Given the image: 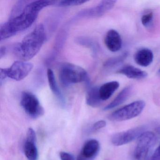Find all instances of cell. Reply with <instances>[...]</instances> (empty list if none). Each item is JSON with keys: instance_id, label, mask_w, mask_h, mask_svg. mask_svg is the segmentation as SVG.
<instances>
[{"instance_id": "obj_1", "label": "cell", "mask_w": 160, "mask_h": 160, "mask_svg": "<svg viewBox=\"0 0 160 160\" xmlns=\"http://www.w3.org/2000/svg\"><path fill=\"white\" fill-rule=\"evenodd\" d=\"M56 3V1H29L20 13L1 24V41L12 37L18 32L28 28L37 19L40 11L45 7L55 5Z\"/></svg>"}, {"instance_id": "obj_2", "label": "cell", "mask_w": 160, "mask_h": 160, "mask_svg": "<svg viewBox=\"0 0 160 160\" xmlns=\"http://www.w3.org/2000/svg\"><path fill=\"white\" fill-rule=\"evenodd\" d=\"M46 40L44 26L40 24L16 46L14 49V54L22 61L31 59L39 53Z\"/></svg>"}, {"instance_id": "obj_3", "label": "cell", "mask_w": 160, "mask_h": 160, "mask_svg": "<svg viewBox=\"0 0 160 160\" xmlns=\"http://www.w3.org/2000/svg\"><path fill=\"white\" fill-rule=\"evenodd\" d=\"M59 75L61 83L65 87L88 81L89 79L85 69L71 63H64L61 65Z\"/></svg>"}, {"instance_id": "obj_4", "label": "cell", "mask_w": 160, "mask_h": 160, "mask_svg": "<svg viewBox=\"0 0 160 160\" xmlns=\"http://www.w3.org/2000/svg\"><path fill=\"white\" fill-rule=\"evenodd\" d=\"M33 65L28 62L24 61H15L11 67L0 69V84L6 78H9L16 81H20L27 77L33 69Z\"/></svg>"}, {"instance_id": "obj_5", "label": "cell", "mask_w": 160, "mask_h": 160, "mask_svg": "<svg viewBox=\"0 0 160 160\" xmlns=\"http://www.w3.org/2000/svg\"><path fill=\"white\" fill-rule=\"evenodd\" d=\"M145 105L146 104L143 101H135L117 109L109 115L108 119L117 122L131 119L140 115Z\"/></svg>"}, {"instance_id": "obj_6", "label": "cell", "mask_w": 160, "mask_h": 160, "mask_svg": "<svg viewBox=\"0 0 160 160\" xmlns=\"http://www.w3.org/2000/svg\"><path fill=\"white\" fill-rule=\"evenodd\" d=\"M20 104L26 113L32 118H38L44 114L43 108L38 98L31 92H24L22 93Z\"/></svg>"}, {"instance_id": "obj_7", "label": "cell", "mask_w": 160, "mask_h": 160, "mask_svg": "<svg viewBox=\"0 0 160 160\" xmlns=\"http://www.w3.org/2000/svg\"><path fill=\"white\" fill-rule=\"evenodd\" d=\"M155 134L151 132H145L138 138L134 152V156L137 160H144L149 151L156 142Z\"/></svg>"}, {"instance_id": "obj_8", "label": "cell", "mask_w": 160, "mask_h": 160, "mask_svg": "<svg viewBox=\"0 0 160 160\" xmlns=\"http://www.w3.org/2000/svg\"><path fill=\"white\" fill-rule=\"evenodd\" d=\"M116 1H102L98 5L92 8L79 12L75 17V20L82 18H96L101 17L109 12L116 4Z\"/></svg>"}, {"instance_id": "obj_9", "label": "cell", "mask_w": 160, "mask_h": 160, "mask_svg": "<svg viewBox=\"0 0 160 160\" xmlns=\"http://www.w3.org/2000/svg\"><path fill=\"white\" fill-rule=\"evenodd\" d=\"M146 127L144 126H138L131 129L120 132L113 135L111 138V142L116 146H120L128 144L136 138H138L145 132Z\"/></svg>"}, {"instance_id": "obj_10", "label": "cell", "mask_w": 160, "mask_h": 160, "mask_svg": "<svg viewBox=\"0 0 160 160\" xmlns=\"http://www.w3.org/2000/svg\"><path fill=\"white\" fill-rule=\"evenodd\" d=\"M104 42L107 48L111 52H117L121 48V37L119 33L115 30L111 29L108 32Z\"/></svg>"}, {"instance_id": "obj_11", "label": "cell", "mask_w": 160, "mask_h": 160, "mask_svg": "<svg viewBox=\"0 0 160 160\" xmlns=\"http://www.w3.org/2000/svg\"><path fill=\"white\" fill-rule=\"evenodd\" d=\"M100 148V144L98 140L90 139L84 144L80 154L86 160H91L97 155Z\"/></svg>"}, {"instance_id": "obj_12", "label": "cell", "mask_w": 160, "mask_h": 160, "mask_svg": "<svg viewBox=\"0 0 160 160\" xmlns=\"http://www.w3.org/2000/svg\"><path fill=\"white\" fill-rule=\"evenodd\" d=\"M134 60L138 65L142 67H147L153 61V54L148 48L139 49L135 55Z\"/></svg>"}, {"instance_id": "obj_13", "label": "cell", "mask_w": 160, "mask_h": 160, "mask_svg": "<svg viewBox=\"0 0 160 160\" xmlns=\"http://www.w3.org/2000/svg\"><path fill=\"white\" fill-rule=\"evenodd\" d=\"M118 73L131 79H143L148 76L146 72L132 65L124 66L119 70Z\"/></svg>"}, {"instance_id": "obj_14", "label": "cell", "mask_w": 160, "mask_h": 160, "mask_svg": "<svg viewBox=\"0 0 160 160\" xmlns=\"http://www.w3.org/2000/svg\"><path fill=\"white\" fill-rule=\"evenodd\" d=\"M119 83L117 81L107 82L99 88L100 98L102 101L110 98L119 87Z\"/></svg>"}, {"instance_id": "obj_15", "label": "cell", "mask_w": 160, "mask_h": 160, "mask_svg": "<svg viewBox=\"0 0 160 160\" xmlns=\"http://www.w3.org/2000/svg\"><path fill=\"white\" fill-rule=\"evenodd\" d=\"M47 78L51 91L54 93L56 97H57L61 104L64 105L65 103V99L58 86V83L56 81L55 74L51 69H48V70Z\"/></svg>"}, {"instance_id": "obj_16", "label": "cell", "mask_w": 160, "mask_h": 160, "mask_svg": "<svg viewBox=\"0 0 160 160\" xmlns=\"http://www.w3.org/2000/svg\"><path fill=\"white\" fill-rule=\"evenodd\" d=\"M132 88L131 86L124 88L119 92V93L117 95V97L111 102L104 108V110H108L112 109L123 103L130 96L132 92Z\"/></svg>"}, {"instance_id": "obj_17", "label": "cell", "mask_w": 160, "mask_h": 160, "mask_svg": "<svg viewBox=\"0 0 160 160\" xmlns=\"http://www.w3.org/2000/svg\"><path fill=\"white\" fill-rule=\"evenodd\" d=\"M102 102L99 94V88L92 87L88 91L86 95V102L88 105L92 107H98Z\"/></svg>"}, {"instance_id": "obj_18", "label": "cell", "mask_w": 160, "mask_h": 160, "mask_svg": "<svg viewBox=\"0 0 160 160\" xmlns=\"http://www.w3.org/2000/svg\"><path fill=\"white\" fill-rule=\"evenodd\" d=\"M24 152L28 160H37L38 151L36 142L26 140L24 147Z\"/></svg>"}, {"instance_id": "obj_19", "label": "cell", "mask_w": 160, "mask_h": 160, "mask_svg": "<svg viewBox=\"0 0 160 160\" xmlns=\"http://www.w3.org/2000/svg\"><path fill=\"white\" fill-rule=\"evenodd\" d=\"M127 56V53H125L118 57L111 58L105 62L104 67L106 69H108L115 68L122 63L126 58Z\"/></svg>"}, {"instance_id": "obj_20", "label": "cell", "mask_w": 160, "mask_h": 160, "mask_svg": "<svg viewBox=\"0 0 160 160\" xmlns=\"http://www.w3.org/2000/svg\"><path fill=\"white\" fill-rule=\"evenodd\" d=\"M141 23L145 28L149 29L153 26L154 14L152 12H147L142 15Z\"/></svg>"}, {"instance_id": "obj_21", "label": "cell", "mask_w": 160, "mask_h": 160, "mask_svg": "<svg viewBox=\"0 0 160 160\" xmlns=\"http://www.w3.org/2000/svg\"><path fill=\"white\" fill-rule=\"evenodd\" d=\"M87 1H81V0H78V1H57L56 2V6L59 7H69V6H78V5H82L85 2H87Z\"/></svg>"}, {"instance_id": "obj_22", "label": "cell", "mask_w": 160, "mask_h": 160, "mask_svg": "<svg viewBox=\"0 0 160 160\" xmlns=\"http://www.w3.org/2000/svg\"><path fill=\"white\" fill-rule=\"evenodd\" d=\"M26 140L36 142L37 138H36V133L32 128H30L28 130V132H27V140Z\"/></svg>"}, {"instance_id": "obj_23", "label": "cell", "mask_w": 160, "mask_h": 160, "mask_svg": "<svg viewBox=\"0 0 160 160\" xmlns=\"http://www.w3.org/2000/svg\"><path fill=\"white\" fill-rule=\"evenodd\" d=\"M60 157L61 160H75L73 155L65 152H61L60 153Z\"/></svg>"}, {"instance_id": "obj_24", "label": "cell", "mask_w": 160, "mask_h": 160, "mask_svg": "<svg viewBox=\"0 0 160 160\" xmlns=\"http://www.w3.org/2000/svg\"><path fill=\"white\" fill-rule=\"evenodd\" d=\"M147 160H160V145Z\"/></svg>"}, {"instance_id": "obj_25", "label": "cell", "mask_w": 160, "mask_h": 160, "mask_svg": "<svg viewBox=\"0 0 160 160\" xmlns=\"http://www.w3.org/2000/svg\"><path fill=\"white\" fill-rule=\"evenodd\" d=\"M106 122L104 120H100L96 122L93 125V129L94 130H98L105 127Z\"/></svg>"}, {"instance_id": "obj_26", "label": "cell", "mask_w": 160, "mask_h": 160, "mask_svg": "<svg viewBox=\"0 0 160 160\" xmlns=\"http://www.w3.org/2000/svg\"><path fill=\"white\" fill-rule=\"evenodd\" d=\"M6 48L5 47H1V49H0V58L1 59L2 58V57H4L6 53Z\"/></svg>"}, {"instance_id": "obj_27", "label": "cell", "mask_w": 160, "mask_h": 160, "mask_svg": "<svg viewBox=\"0 0 160 160\" xmlns=\"http://www.w3.org/2000/svg\"><path fill=\"white\" fill-rule=\"evenodd\" d=\"M77 160H87L83 156L79 154L77 157Z\"/></svg>"}, {"instance_id": "obj_28", "label": "cell", "mask_w": 160, "mask_h": 160, "mask_svg": "<svg viewBox=\"0 0 160 160\" xmlns=\"http://www.w3.org/2000/svg\"><path fill=\"white\" fill-rule=\"evenodd\" d=\"M156 132L160 135V126H158V127L156 128Z\"/></svg>"}, {"instance_id": "obj_29", "label": "cell", "mask_w": 160, "mask_h": 160, "mask_svg": "<svg viewBox=\"0 0 160 160\" xmlns=\"http://www.w3.org/2000/svg\"><path fill=\"white\" fill-rule=\"evenodd\" d=\"M158 73H159V74H160V68L159 69V71H158Z\"/></svg>"}]
</instances>
